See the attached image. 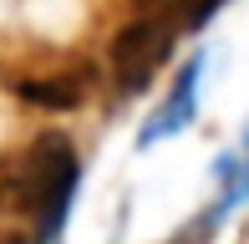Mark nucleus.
<instances>
[{"mask_svg":"<svg viewBox=\"0 0 249 244\" xmlns=\"http://www.w3.org/2000/svg\"><path fill=\"white\" fill-rule=\"evenodd\" d=\"M76 178H82V158H76V148L61 132H41L16 158V168H10L0 193L10 198V219L31 224V244H56L61 239Z\"/></svg>","mask_w":249,"mask_h":244,"instance_id":"1","label":"nucleus"},{"mask_svg":"<svg viewBox=\"0 0 249 244\" xmlns=\"http://www.w3.org/2000/svg\"><path fill=\"white\" fill-rule=\"evenodd\" d=\"M178 36H183V16H178L173 0H163V5H142L138 16L117 31V41H112V51H107L112 87H117L122 97H138L142 87L168 66Z\"/></svg>","mask_w":249,"mask_h":244,"instance_id":"2","label":"nucleus"},{"mask_svg":"<svg viewBox=\"0 0 249 244\" xmlns=\"http://www.w3.org/2000/svg\"><path fill=\"white\" fill-rule=\"evenodd\" d=\"M198 71H203V56H194L178 71V87H173V97L163 102V112H158L153 122H148V132H142V142H158V138H173L178 127H183L188 117H194V107H198Z\"/></svg>","mask_w":249,"mask_h":244,"instance_id":"3","label":"nucleus"},{"mask_svg":"<svg viewBox=\"0 0 249 244\" xmlns=\"http://www.w3.org/2000/svg\"><path fill=\"white\" fill-rule=\"evenodd\" d=\"M97 82V71L76 66V71H61V76H36V82H16V92L26 102H41V107H76L87 97V87Z\"/></svg>","mask_w":249,"mask_h":244,"instance_id":"4","label":"nucleus"},{"mask_svg":"<svg viewBox=\"0 0 249 244\" xmlns=\"http://www.w3.org/2000/svg\"><path fill=\"white\" fill-rule=\"evenodd\" d=\"M173 5H178V16H183V31H194V26H203V20L224 5V0H173Z\"/></svg>","mask_w":249,"mask_h":244,"instance_id":"5","label":"nucleus"}]
</instances>
